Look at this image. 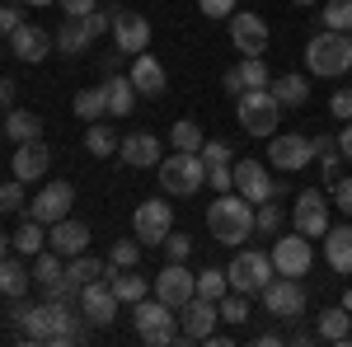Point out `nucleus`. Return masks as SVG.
<instances>
[{"instance_id": "nucleus-1", "label": "nucleus", "mask_w": 352, "mask_h": 347, "mask_svg": "<svg viewBox=\"0 0 352 347\" xmlns=\"http://www.w3.org/2000/svg\"><path fill=\"white\" fill-rule=\"evenodd\" d=\"M207 230H212V240H217V244L240 249V244L258 230V221H254V202L240 197L235 188H230V192H217V202L207 207Z\"/></svg>"}, {"instance_id": "nucleus-2", "label": "nucleus", "mask_w": 352, "mask_h": 347, "mask_svg": "<svg viewBox=\"0 0 352 347\" xmlns=\"http://www.w3.org/2000/svg\"><path fill=\"white\" fill-rule=\"evenodd\" d=\"M80 315L71 310V300H43V305H33L24 320V333L28 343H76L80 338Z\"/></svg>"}, {"instance_id": "nucleus-3", "label": "nucleus", "mask_w": 352, "mask_h": 347, "mask_svg": "<svg viewBox=\"0 0 352 347\" xmlns=\"http://www.w3.org/2000/svg\"><path fill=\"white\" fill-rule=\"evenodd\" d=\"M305 71L310 76H324V80H338V76H348L352 71V33H315L310 43H305Z\"/></svg>"}, {"instance_id": "nucleus-4", "label": "nucleus", "mask_w": 352, "mask_h": 347, "mask_svg": "<svg viewBox=\"0 0 352 347\" xmlns=\"http://www.w3.org/2000/svg\"><path fill=\"white\" fill-rule=\"evenodd\" d=\"M155 174H160V188L169 197H192L207 183V160H202V150H174L155 164Z\"/></svg>"}, {"instance_id": "nucleus-5", "label": "nucleus", "mask_w": 352, "mask_h": 347, "mask_svg": "<svg viewBox=\"0 0 352 347\" xmlns=\"http://www.w3.org/2000/svg\"><path fill=\"white\" fill-rule=\"evenodd\" d=\"M235 117L249 136H272L282 127V104L272 89H244V94H235Z\"/></svg>"}, {"instance_id": "nucleus-6", "label": "nucleus", "mask_w": 352, "mask_h": 347, "mask_svg": "<svg viewBox=\"0 0 352 347\" xmlns=\"http://www.w3.org/2000/svg\"><path fill=\"white\" fill-rule=\"evenodd\" d=\"M132 324H136V333H141V343L146 347H169V343H179L184 333L174 328V305H164L160 295L151 300H136L132 305Z\"/></svg>"}, {"instance_id": "nucleus-7", "label": "nucleus", "mask_w": 352, "mask_h": 347, "mask_svg": "<svg viewBox=\"0 0 352 347\" xmlns=\"http://www.w3.org/2000/svg\"><path fill=\"white\" fill-rule=\"evenodd\" d=\"M272 254H258V249H240L230 267H226V277H230V291L240 295H263V287L272 282Z\"/></svg>"}, {"instance_id": "nucleus-8", "label": "nucleus", "mask_w": 352, "mask_h": 347, "mask_svg": "<svg viewBox=\"0 0 352 347\" xmlns=\"http://www.w3.org/2000/svg\"><path fill=\"white\" fill-rule=\"evenodd\" d=\"M263 310L272 320H300L305 315V282L300 277H272L263 287Z\"/></svg>"}, {"instance_id": "nucleus-9", "label": "nucleus", "mask_w": 352, "mask_h": 347, "mask_svg": "<svg viewBox=\"0 0 352 347\" xmlns=\"http://www.w3.org/2000/svg\"><path fill=\"white\" fill-rule=\"evenodd\" d=\"M272 267H277V277H305L310 267H315V249L310 240L292 230V235H277L272 240Z\"/></svg>"}, {"instance_id": "nucleus-10", "label": "nucleus", "mask_w": 352, "mask_h": 347, "mask_svg": "<svg viewBox=\"0 0 352 347\" xmlns=\"http://www.w3.org/2000/svg\"><path fill=\"white\" fill-rule=\"evenodd\" d=\"M329 202L320 188H305V192H296V207H292V225H296L305 240H324L329 230Z\"/></svg>"}, {"instance_id": "nucleus-11", "label": "nucleus", "mask_w": 352, "mask_h": 347, "mask_svg": "<svg viewBox=\"0 0 352 347\" xmlns=\"http://www.w3.org/2000/svg\"><path fill=\"white\" fill-rule=\"evenodd\" d=\"M174 230V207L164 202V197H151V202H141L132 216V235L141 244H164V235Z\"/></svg>"}, {"instance_id": "nucleus-12", "label": "nucleus", "mask_w": 352, "mask_h": 347, "mask_svg": "<svg viewBox=\"0 0 352 347\" xmlns=\"http://www.w3.org/2000/svg\"><path fill=\"white\" fill-rule=\"evenodd\" d=\"M310 160H315L310 136H300V132H272L268 136V164L287 169V174H296V169H305Z\"/></svg>"}, {"instance_id": "nucleus-13", "label": "nucleus", "mask_w": 352, "mask_h": 347, "mask_svg": "<svg viewBox=\"0 0 352 347\" xmlns=\"http://www.w3.org/2000/svg\"><path fill=\"white\" fill-rule=\"evenodd\" d=\"M71 202H76V188L66 183V179H52V183H43V192L28 202V216L43 221V225H56V221L71 216Z\"/></svg>"}, {"instance_id": "nucleus-14", "label": "nucleus", "mask_w": 352, "mask_h": 347, "mask_svg": "<svg viewBox=\"0 0 352 347\" xmlns=\"http://www.w3.org/2000/svg\"><path fill=\"white\" fill-rule=\"evenodd\" d=\"M118 295H113L109 277H99V282H85L80 287V320H89L94 328H109L113 320H118Z\"/></svg>"}, {"instance_id": "nucleus-15", "label": "nucleus", "mask_w": 352, "mask_h": 347, "mask_svg": "<svg viewBox=\"0 0 352 347\" xmlns=\"http://www.w3.org/2000/svg\"><path fill=\"white\" fill-rule=\"evenodd\" d=\"M155 295H160L164 305H174V310H184L192 295H197V277L188 272V263H164L160 272H155Z\"/></svg>"}, {"instance_id": "nucleus-16", "label": "nucleus", "mask_w": 352, "mask_h": 347, "mask_svg": "<svg viewBox=\"0 0 352 347\" xmlns=\"http://www.w3.org/2000/svg\"><path fill=\"white\" fill-rule=\"evenodd\" d=\"M113 43H118V52H146L151 47V24H146V14H136V10H113Z\"/></svg>"}, {"instance_id": "nucleus-17", "label": "nucleus", "mask_w": 352, "mask_h": 347, "mask_svg": "<svg viewBox=\"0 0 352 347\" xmlns=\"http://www.w3.org/2000/svg\"><path fill=\"white\" fill-rule=\"evenodd\" d=\"M226 24H230V43H235V52H244V56H263V52H268V24H263L258 14L240 10V14H230Z\"/></svg>"}, {"instance_id": "nucleus-18", "label": "nucleus", "mask_w": 352, "mask_h": 347, "mask_svg": "<svg viewBox=\"0 0 352 347\" xmlns=\"http://www.w3.org/2000/svg\"><path fill=\"white\" fill-rule=\"evenodd\" d=\"M235 188H240V197H249L254 207L277 197V179L263 169V160H235Z\"/></svg>"}, {"instance_id": "nucleus-19", "label": "nucleus", "mask_w": 352, "mask_h": 347, "mask_svg": "<svg viewBox=\"0 0 352 347\" xmlns=\"http://www.w3.org/2000/svg\"><path fill=\"white\" fill-rule=\"evenodd\" d=\"M184 343H207V333L217 328V320H221V310H217V300H207V295H192L188 305H184Z\"/></svg>"}, {"instance_id": "nucleus-20", "label": "nucleus", "mask_w": 352, "mask_h": 347, "mask_svg": "<svg viewBox=\"0 0 352 347\" xmlns=\"http://www.w3.org/2000/svg\"><path fill=\"white\" fill-rule=\"evenodd\" d=\"M47 164H52V150H47V141L38 136V141L14 146V160H10V169H14V179H19V183H38V179L47 174Z\"/></svg>"}, {"instance_id": "nucleus-21", "label": "nucleus", "mask_w": 352, "mask_h": 347, "mask_svg": "<svg viewBox=\"0 0 352 347\" xmlns=\"http://www.w3.org/2000/svg\"><path fill=\"white\" fill-rule=\"evenodd\" d=\"M52 47H56L52 33H47V28H38V24H19L14 33H10V52L19 56L24 66H38V61L52 52Z\"/></svg>"}, {"instance_id": "nucleus-22", "label": "nucleus", "mask_w": 352, "mask_h": 347, "mask_svg": "<svg viewBox=\"0 0 352 347\" xmlns=\"http://www.w3.org/2000/svg\"><path fill=\"white\" fill-rule=\"evenodd\" d=\"M118 155H122V164H127V169H155V164L164 160L160 141H155L151 132H132V136H122V141H118Z\"/></svg>"}, {"instance_id": "nucleus-23", "label": "nucleus", "mask_w": 352, "mask_h": 347, "mask_svg": "<svg viewBox=\"0 0 352 347\" xmlns=\"http://www.w3.org/2000/svg\"><path fill=\"white\" fill-rule=\"evenodd\" d=\"M47 249L52 254H61V258H76V254H85L89 249V225L85 221H56V225H47Z\"/></svg>"}, {"instance_id": "nucleus-24", "label": "nucleus", "mask_w": 352, "mask_h": 347, "mask_svg": "<svg viewBox=\"0 0 352 347\" xmlns=\"http://www.w3.org/2000/svg\"><path fill=\"white\" fill-rule=\"evenodd\" d=\"M132 85H136V94H146V99H160L164 89H169V76H164V66L155 61L151 52H136L132 56Z\"/></svg>"}, {"instance_id": "nucleus-25", "label": "nucleus", "mask_w": 352, "mask_h": 347, "mask_svg": "<svg viewBox=\"0 0 352 347\" xmlns=\"http://www.w3.org/2000/svg\"><path fill=\"white\" fill-rule=\"evenodd\" d=\"M52 43H56V52H61V56H80V52L94 47V33H89V24H85L80 14H66V19L56 24Z\"/></svg>"}, {"instance_id": "nucleus-26", "label": "nucleus", "mask_w": 352, "mask_h": 347, "mask_svg": "<svg viewBox=\"0 0 352 347\" xmlns=\"http://www.w3.org/2000/svg\"><path fill=\"white\" fill-rule=\"evenodd\" d=\"M324 258L338 277H352V225H329L324 230Z\"/></svg>"}, {"instance_id": "nucleus-27", "label": "nucleus", "mask_w": 352, "mask_h": 347, "mask_svg": "<svg viewBox=\"0 0 352 347\" xmlns=\"http://www.w3.org/2000/svg\"><path fill=\"white\" fill-rule=\"evenodd\" d=\"M109 287L122 305H136V300H146V295L155 291L146 277H136V267H109Z\"/></svg>"}, {"instance_id": "nucleus-28", "label": "nucleus", "mask_w": 352, "mask_h": 347, "mask_svg": "<svg viewBox=\"0 0 352 347\" xmlns=\"http://www.w3.org/2000/svg\"><path fill=\"white\" fill-rule=\"evenodd\" d=\"M0 132L10 136L14 146H24V141H38V136H43V117H38L33 108H10V113H5V127H0Z\"/></svg>"}, {"instance_id": "nucleus-29", "label": "nucleus", "mask_w": 352, "mask_h": 347, "mask_svg": "<svg viewBox=\"0 0 352 347\" xmlns=\"http://www.w3.org/2000/svg\"><path fill=\"white\" fill-rule=\"evenodd\" d=\"M71 113H76L80 122H99V117L109 113V89H104V85L76 89V99H71Z\"/></svg>"}, {"instance_id": "nucleus-30", "label": "nucleus", "mask_w": 352, "mask_h": 347, "mask_svg": "<svg viewBox=\"0 0 352 347\" xmlns=\"http://www.w3.org/2000/svg\"><path fill=\"white\" fill-rule=\"evenodd\" d=\"M28 287H33V267H24L14 254H5L0 258V295L10 300V295H24Z\"/></svg>"}, {"instance_id": "nucleus-31", "label": "nucleus", "mask_w": 352, "mask_h": 347, "mask_svg": "<svg viewBox=\"0 0 352 347\" xmlns=\"http://www.w3.org/2000/svg\"><path fill=\"white\" fill-rule=\"evenodd\" d=\"M104 89H109V117H132V108H136V85H132V76H109V80H104Z\"/></svg>"}, {"instance_id": "nucleus-32", "label": "nucleus", "mask_w": 352, "mask_h": 347, "mask_svg": "<svg viewBox=\"0 0 352 347\" xmlns=\"http://www.w3.org/2000/svg\"><path fill=\"white\" fill-rule=\"evenodd\" d=\"M315 333H320L324 343H348L352 315L343 310V305H329V310H320V320H315Z\"/></svg>"}, {"instance_id": "nucleus-33", "label": "nucleus", "mask_w": 352, "mask_h": 347, "mask_svg": "<svg viewBox=\"0 0 352 347\" xmlns=\"http://www.w3.org/2000/svg\"><path fill=\"white\" fill-rule=\"evenodd\" d=\"M10 244H14V254H24V258H38V254L47 249V225L28 216L24 225H19V230L10 235Z\"/></svg>"}, {"instance_id": "nucleus-34", "label": "nucleus", "mask_w": 352, "mask_h": 347, "mask_svg": "<svg viewBox=\"0 0 352 347\" xmlns=\"http://www.w3.org/2000/svg\"><path fill=\"white\" fill-rule=\"evenodd\" d=\"M268 89L277 94V104H282V108H300L305 99H310V80H305V76H296V71H292V76H277Z\"/></svg>"}, {"instance_id": "nucleus-35", "label": "nucleus", "mask_w": 352, "mask_h": 347, "mask_svg": "<svg viewBox=\"0 0 352 347\" xmlns=\"http://www.w3.org/2000/svg\"><path fill=\"white\" fill-rule=\"evenodd\" d=\"M61 277H66V258H61V254H52V249H43V254L33 258V282L43 287V295L52 291Z\"/></svg>"}, {"instance_id": "nucleus-36", "label": "nucleus", "mask_w": 352, "mask_h": 347, "mask_svg": "<svg viewBox=\"0 0 352 347\" xmlns=\"http://www.w3.org/2000/svg\"><path fill=\"white\" fill-rule=\"evenodd\" d=\"M230 71H235V80H240V94L244 89H268L272 85V71H268L263 56H244L240 66H230Z\"/></svg>"}, {"instance_id": "nucleus-37", "label": "nucleus", "mask_w": 352, "mask_h": 347, "mask_svg": "<svg viewBox=\"0 0 352 347\" xmlns=\"http://www.w3.org/2000/svg\"><path fill=\"white\" fill-rule=\"evenodd\" d=\"M66 277L85 287V282H99V277H109V263H104V258H94V254L85 249V254H76V258H66Z\"/></svg>"}, {"instance_id": "nucleus-38", "label": "nucleus", "mask_w": 352, "mask_h": 347, "mask_svg": "<svg viewBox=\"0 0 352 347\" xmlns=\"http://www.w3.org/2000/svg\"><path fill=\"white\" fill-rule=\"evenodd\" d=\"M85 150H89V155H99V160L118 155V132L104 127V122H85Z\"/></svg>"}, {"instance_id": "nucleus-39", "label": "nucleus", "mask_w": 352, "mask_h": 347, "mask_svg": "<svg viewBox=\"0 0 352 347\" xmlns=\"http://www.w3.org/2000/svg\"><path fill=\"white\" fill-rule=\"evenodd\" d=\"M217 310H221V320H226V324L244 328V324H249V295H240V291H226V295L217 300Z\"/></svg>"}, {"instance_id": "nucleus-40", "label": "nucleus", "mask_w": 352, "mask_h": 347, "mask_svg": "<svg viewBox=\"0 0 352 347\" xmlns=\"http://www.w3.org/2000/svg\"><path fill=\"white\" fill-rule=\"evenodd\" d=\"M320 19H324V28H333V33H352V0H324Z\"/></svg>"}, {"instance_id": "nucleus-41", "label": "nucleus", "mask_w": 352, "mask_h": 347, "mask_svg": "<svg viewBox=\"0 0 352 347\" xmlns=\"http://www.w3.org/2000/svg\"><path fill=\"white\" fill-rule=\"evenodd\" d=\"M226 291H230V277H226V267H202V272H197V295H207V300H221Z\"/></svg>"}, {"instance_id": "nucleus-42", "label": "nucleus", "mask_w": 352, "mask_h": 347, "mask_svg": "<svg viewBox=\"0 0 352 347\" xmlns=\"http://www.w3.org/2000/svg\"><path fill=\"white\" fill-rule=\"evenodd\" d=\"M169 141H174V150H202V141H207V136H202V127H197L192 117H184V122H174V127H169Z\"/></svg>"}, {"instance_id": "nucleus-43", "label": "nucleus", "mask_w": 352, "mask_h": 347, "mask_svg": "<svg viewBox=\"0 0 352 347\" xmlns=\"http://www.w3.org/2000/svg\"><path fill=\"white\" fill-rule=\"evenodd\" d=\"M254 221H258V230H263V235H272V240H277V235H282V221H287V216H282L277 197H272V202H258V207H254Z\"/></svg>"}, {"instance_id": "nucleus-44", "label": "nucleus", "mask_w": 352, "mask_h": 347, "mask_svg": "<svg viewBox=\"0 0 352 347\" xmlns=\"http://www.w3.org/2000/svg\"><path fill=\"white\" fill-rule=\"evenodd\" d=\"M141 263V240H113L109 267H136Z\"/></svg>"}, {"instance_id": "nucleus-45", "label": "nucleus", "mask_w": 352, "mask_h": 347, "mask_svg": "<svg viewBox=\"0 0 352 347\" xmlns=\"http://www.w3.org/2000/svg\"><path fill=\"white\" fill-rule=\"evenodd\" d=\"M24 207H28V197H24V183L19 179L0 183V216H14V212H24Z\"/></svg>"}, {"instance_id": "nucleus-46", "label": "nucleus", "mask_w": 352, "mask_h": 347, "mask_svg": "<svg viewBox=\"0 0 352 347\" xmlns=\"http://www.w3.org/2000/svg\"><path fill=\"white\" fill-rule=\"evenodd\" d=\"M160 249H164V258H169V263H188V254H192V240H188V235H179V230H169Z\"/></svg>"}, {"instance_id": "nucleus-47", "label": "nucleus", "mask_w": 352, "mask_h": 347, "mask_svg": "<svg viewBox=\"0 0 352 347\" xmlns=\"http://www.w3.org/2000/svg\"><path fill=\"white\" fill-rule=\"evenodd\" d=\"M320 174H324V183H329V188H333L338 179H343V155H338V146L320 150Z\"/></svg>"}, {"instance_id": "nucleus-48", "label": "nucleus", "mask_w": 352, "mask_h": 347, "mask_svg": "<svg viewBox=\"0 0 352 347\" xmlns=\"http://www.w3.org/2000/svg\"><path fill=\"white\" fill-rule=\"evenodd\" d=\"M207 183L217 188V192H230V188H235V160L230 164H207Z\"/></svg>"}, {"instance_id": "nucleus-49", "label": "nucleus", "mask_w": 352, "mask_h": 347, "mask_svg": "<svg viewBox=\"0 0 352 347\" xmlns=\"http://www.w3.org/2000/svg\"><path fill=\"white\" fill-rule=\"evenodd\" d=\"M19 10H24L19 0H10V5H0V33H5V38H10L14 28L24 24V14H19Z\"/></svg>"}, {"instance_id": "nucleus-50", "label": "nucleus", "mask_w": 352, "mask_h": 347, "mask_svg": "<svg viewBox=\"0 0 352 347\" xmlns=\"http://www.w3.org/2000/svg\"><path fill=\"white\" fill-rule=\"evenodd\" d=\"M329 113H333L338 122H352V89H333V99H329Z\"/></svg>"}, {"instance_id": "nucleus-51", "label": "nucleus", "mask_w": 352, "mask_h": 347, "mask_svg": "<svg viewBox=\"0 0 352 347\" xmlns=\"http://www.w3.org/2000/svg\"><path fill=\"white\" fill-rule=\"evenodd\" d=\"M202 160L207 164H230V141H202Z\"/></svg>"}, {"instance_id": "nucleus-52", "label": "nucleus", "mask_w": 352, "mask_h": 347, "mask_svg": "<svg viewBox=\"0 0 352 347\" xmlns=\"http://www.w3.org/2000/svg\"><path fill=\"white\" fill-rule=\"evenodd\" d=\"M197 10H202L207 19H230V14H235V0H197Z\"/></svg>"}, {"instance_id": "nucleus-53", "label": "nucleus", "mask_w": 352, "mask_h": 347, "mask_svg": "<svg viewBox=\"0 0 352 347\" xmlns=\"http://www.w3.org/2000/svg\"><path fill=\"white\" fill-rule=\"evenodd\" d=\"M329 192H333V207L352 216V179H338V183L329 188Z\"/></svg>"}, {"instance_id": "nucleus-54", "label": "nucleus", "mask_w": 352, "mask_h": 347, "mask_svg": "<svg viewBox=\"0 0 352 347\" xmlns=\"http://www.w3.org/2000/svg\"><path fill=\"white\" fill-rule=\"evenodd\" d=\"M56 5H61V10H66V14H89V10H99V0H56Z\"/></svg>"}, {"instance_id": "nucleus-55", "label": "nucleus", "mask_w": 352, "mask_h": 347, "mask_svg": "<svg viewBox=\"0 0 352 347\" xmlns=\"http://www.w3.org/2000/svg\"><path fill=\"white\" fill-rule=\"evenodd\" d=\"M338 155L352 164V122H343V132H338Z\"/></svg>"}, {"instance_id": "nucleus-56", "label": "nucleus", "mask_w": 352, "mask_h": 347, "mask_svg": "<svg viewBox=\"0 0 352 347\" xmlns=\"http://www.w3.org/2000/svg\"><path fill=\"white\" fill-rule=\"evenodd\" d=\"M254 343H258V347H282V343H287V338H282V333H277V328H268V333H258V338H254Z\"/></svg>"}, {"instance_id": "nucleus-57", "label": "nucleus", "mask_w": 352, "mask_h": 347, "mask_svg": "<svg viewBox=\"0 0 352 347\" xmlns=\"http://www.w3.org/2000/svg\"><path fill=\"white\" fill-rule=\"evenodd\" d=\"M0 108H14V80H0Z\"/></svg>"}, {"instance_id": "nucleus-58", "label": "nucleus", "mask_w": 352, "mask_h": 347, "mask_svg": "<svg viewBox=\"0 0 352 347\" xmlns=\"http://www.w3.org/2000/svg\"><path fill=\"white\" fill-rule=\"evenodd\" d=\"M5 254H14V244H10V235H0V258H5Z\"/></svg>"}, {"instance_id": "nucleus-59", "label": "nucleus", "mask_w": 352, "mask_h": 347, "mask_svg": "<svg viewBox=\"0 0 352 347\" xmlns=\"http://www.w3.org/2000/svg\"><path fill=\"white\" fill-rule=\"evenodd\" d=\"M19 5H28V10H43V5H52V0H19Z\"/></svg>"}, {"instance_id": "nucleus-60", "label": "nucleus", "mask_w": 352, "mask_h": 347, "mask_svg": "<svg viewBox=\"0 0 352 347\" xmlns=\"http://www.w3.org/2000/svg\"><path fill=\"white\" fill-rule=\"evenodd\" d=\"M343 310H348V315H352V287H348V291H343Z\"/></svg>"}, {"instance_id": "nucleus-61", "label": "nucleus", "mask_w": 352, "mask_h": 347, "mask_svg": "<svg viewBox=\"0 0 352 347\" xmlns=\"http://www.w3.org/2000/svg\"><path fill=\"white\" fill-rule=\"evenodd\" d=\"M292 5H324V0H292Z\"/></svg>"}, {"instance_id": "nucleus-62", "label": "nucleus", "mask_w": 352, "mask_h": 347, "mask_svg": "<svg viewBox=\"0 0 352 347\" xmlns=\"http://www.w3.org/2000/svg\"><path fill=\"white\" fill-rule=\"evenodd\" d=\"M0 127H5V113H0Z\"/></svg>"}, {"instance_id": "nucleus-63", "label": "nucleus", "mask_w": 352, "mask_h": 347, "mask_svg": "<svg viewBox=\"0 0 352 347\" xmlns=\"http://www.w3.org/2000/svg\"><path fill=\"white\" fill-rule=\"evenodd\" d=\"M348 343H352V333H348Z\"/></svg>"}]
</instances>
